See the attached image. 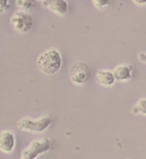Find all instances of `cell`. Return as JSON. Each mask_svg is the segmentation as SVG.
<instances>
[{
	"label": "cell",
	"instance_id": "obj_1",
	"mask_svg": "<svg viewBox=\"0 0 146 159\" xmlns=\"http://www.w3.org/2000/svg\"><path fill=\"white\" fill-rule=\"evenodd\" d=\"M62 57L58 51L50 49L38 56L37 66L39 70L47 75H52L59 71L62 67Z\"/></svg>",
	"mask_w": 146,
	"mask_h": 159
},
{
	"label": "cell",
	"instance_id": "obj_2",
	"mask_svg": "<svg viewBox=\"0 0 146 159\" xmlns=\"http://www.w3.org/2000/svg\"><path fill=\"white\" fill-rule=\"evenodd\" d=\"M52 122L51 118L49 116H42L36 120L30 118H24L18 121L17 127L22 131L32 132V133H42L45 131Z\"/></svg>",
	"mask_w": 146,
	"mask_h": 159
},
{
	"label": "cell",
	"instance_id": "obj_3",
	"mask_svg": "<svg viewBox=\"0 0 146 159\" xmlns=\"http://www.w3.org/2000/svg\"><path fill=\"white\" fill-rule=\"evenodd\" d=\"M11 24L16 33L24 34L31 31L33 27V19L31 14L19 11L11 16Z\"/></svg>",
	"mask_w": 146,
	"mask_h": 159
},
{
	"label": "cell",
	"instance_id": "obj_4",
	"mask_svg": "<svg viewBox=\"0 0 146 159\" xmlns=\"http://www.w3.org/2000/svg\"><path fill=\"white\" fill-rule=\"evenodd\" d=\"M51 148V143L47 138H42L40 139H33L29 145L22 150L21 158L36 159L38 155L44 152H48Z\"/></svg>",
	"mask_w": 146,
	"mask_h": 159
},
{
	"label": "cell",
	"instance_id": "obj_5",
	"mask_svg": "<svg viewBox=\"0 0 146 159\" xmlns=\"http://www.w3.org/2000/svg\"><path fill=\"white\" fill-rule=\"evenodd\" d=\"M91 76V69L86 62H78L74 63L69 71L70 80L74 85L80 86L89 81Z\"/></svg>",
	"mask_w": 146,
	"mask_h": 159
},
{
	"label": "cell",
	"instance_id": "obj_6",
	"mask_svg": "<svg viewBox=\"0 0 146 159\" xmlns=\"http://www.w3.org/2000/svg\"><path fill=\"white\" fill-rule=\"evenodd\" d=\"M15 145V137L13 133L9 130L0 132V152L11 153L14 151Z\"/></svg>",
	"mask_w": 146,
	"mask_h": 159
},
{
	"label": "cell",
	"instance_id": "obj_7",
	"mask_svg": "<svg viewBox=\"0 0 146 159\" xmlns=\"http://www.w3.org/2000/svg\"><path fill=\"white\" fill-rule=\"evenodd\" d=\"M43 5L54 14L63 16L69 11V4L66 0H44Z\"/></svg>",
	"mask_w": 146,
	"mask_h": 159
},
{
	"label": "cell",
	"instance_id": "obj_8",
	"mask_svg": "<svg viewBox=\"0 0 146 159\" xmlns=\"http://www.w3.org/2000/svg\"><path fill=\"white\" fill-rule=\"evenodd\" d=\"M132 67L127 64H120L113 70V75L117 81H126L132 78Z\"/></svg>",
	"mask_w": 146,
	"mask_h": 159
},
{
	"label": "cell",
	"instance_id": "obj_9",
	"mask_svg": "<svg viewBox=\"0 0 146 159\" xmlns=\"http://www.w3.org/2000/svg\"><path fill=\"white\" fill-rule=\"evenodd\" d=\"M96 80L99 85L105 87H111L116 81L115 76L113 75V72L108 71V70L97 71V75H96Z\"/></svg>",
	"mask_w": 146,
	"mask_h": 159
},
{
	"label": "cell",
	"instance_id": "obj_10",
	"mask_svg": "<svg viewBox=\"0 0 146 159\" xmlns=\"http://www.w3.org/2000/svg\"><path fill=\"white\" fill-rule=\"evenodd\" d=\"M37 2L36 0H16L15 4L20 11L30 14L37 8Z\"/></svg>",
	"mask_w": 146,
	"mask_h": 159
},
{
	"label": "cell",
	"instance_id": "obj_11",
	"mask_svg": "<svg viewBox=\"0 0 146 159\" xmlns=\"http://www.w3.org/2000/svg\"><path fill=\"white\" fill-rule=\"evenodd\" d=\"M135 108L137 110V112H139L144 116H146V99L144 98L139 99L136 104Z\"/></svg>",
	"mask_w": 146,
	"mask_h": 159
},
{
	"label": "cell",
	"instance_id": "obj_12",
	"mask_svg": "<svg viewBox=\"0 0 146 159\" xmlns=\"http://www.w3.org/2000/svg\"><path fill=\"white\" fill-rule=\"evenodd\" d=\"M91 1H92V4H94L95 7L101 10V9L106 7L109 4L110 0H91Z\"/></svg>",
	"mask_w": 146,
	"mask_h": 159
},
{
	"label": "cell",
	"instance_id": "obj_13",
	"mask_svg": "<svg viewBox=\"0 0 146 159\" xmlns=\"http://www.w3.org/2000/svg\"><path fill=\"white\" fill-rule=\"evenodd\" d=\"M9 7V0H0V12H4Z\"/></svg>",
	"mask_w": 146,
	"mask_h": 159
},
{
	"label": "cell",
	"instance_id": "obj_14",
	"mask_svg": "<svg viewBox=\"0 0 146 159\" xmlns=\"http://www.w3.org/2000/svg\"><path fill=\"white\" fill-rule=\"evenodd\" d=\"M132 2L136 5H139V6H142V5L146 4V0H132Z\"/></svg>",
	"mask_w": 146,
	"mask_h": 159
},
{
	"label": "cell",
	"instance_id": "obj_15",
	"mask_svg": "<svg viewBox=\"0 0 146 159\" xmlns=\"http://www.w3.org/2000/svg\"><path fill=\"white\" fill-rule=\"evenodd\" d=\"M139 57H140V60H141V61H144V62H146V55H144V54H141Z\"/></svg>",
	"mask_w": 146,
	"mask_h": 159
},
{
	"label": "cell",
	"instance_id": "obj_16",
	"mask_svg": "<svg viewBox=\"0 0 146 159\" xmlns=\"http://www.w3.org/2000/svg\"><path fill=\"white\" fill-rule=\"evenodd\" d=\"M36 1H44V0H36Z\"/></svg>",
	"mask_w": 146,
	"mask_h": 159
},
{
	"label": "cell",
	"instance_id": "obj_17",
	"mask_svg": "<svg viewBox=\"0 0 146 159\" xmlns=\"http://www.w3.org/2000/svg\"><path fill=\"white\" fill-rule=\"evenodd\" d=\"M21 159H23V158H21Z\"/></svg>",
	"mask_w": 146,
	"mask_h": 159
}]
</instances>
